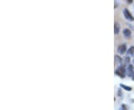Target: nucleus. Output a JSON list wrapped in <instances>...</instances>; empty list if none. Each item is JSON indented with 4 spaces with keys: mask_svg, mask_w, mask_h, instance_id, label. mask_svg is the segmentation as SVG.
Instances as JSON below:
<instances>
[{
    "mask_svg": "<svg viewBox=\"0 0 134 110\" xmlns=\"http://www.w3.org/2000/svg\"><path fill=\"white\" fill-rule=\"evenodd\" d=\"M123 13H124V16H125V17L126 18V19L130 20V21H134V17L131 15V13H130V11H129L128 9L125 8L124 10H123Z\"/></svg>",
    "mask_w": 134,
    "mask_h": 110,
    "instance_id": "obj_3",
    "label": "nucleus"
},
{
    "mask_svg": "<svg viewBox=\"0 0 134 110\" xmlns=\"http://www.w3.org/2000/svg\"><path fill=\"white\" fill-rule=\"evenodd\" d=\"M126 50H127V46H126V45H125V44H122V45H119V48H118V53H119V54H124L125 53Z\"/></svg>",
    "mask_w": 134,
    "mask_h": 110,
    "instance_id": "obj_4",
    "label": "nucleus"
},
{
    "mask_svg": "<svg viewBox=\"0 0 134 110\" xmlns=\"http://www.w3.org/2000/svg\"></svg>",
    "mask_w": 134,
    "mask_h": 110,
    "instance_id": "obj_12",
    "label": "nucleus"
},
{
    "mask_svg": "<svg viewBox=\"0 0 134 110\" xmlns=\"http://www.w3.org/2000/svg\"><path fill=\"white\" fill-rule=\"evenodd\" d=\"M116 74H118L121 77H125L126 75V69L124 66H120L116 70Z\"/></svg>",
    "mask_w": 134,
    "mask_h": 110,
    "instance_id": "obj_1",
    "label": "nucleus"
},
{
    "mask_svg": "<svg viewBox=\"0 0 134 110\" xmlns=\"http://www.w3.org/2000/svg\"><path fill=\"white\" fill-rule=\"evenodd\" d=\"M120 110H123V109H120Z\"/></svg>",
    "mask_w": 134,
    "mask_h": 110,
    "instance_id": "obj_11",
    "label": "nucleus"
},
{
    "mask_svg": "<svg viewBox=\"0 0 134 110\" xmlns=\"http://www.w3.org/2000/svg\"><path fill=\"white\" fill-rule=\"evenodd\" d=\"M126 74H127L128 77H134V67L133 66V65H129V66L127 67Z\"/></svg>",
    "mask_w": 134,
    "mask_h": 110,
    "instance_id": "obj_2",
    "label": "nucleus"
},
{
    "mask_svg": "<svg viewBox=\"0 0 134 110\" xmlns=\"http://www.w3.org/2000/svg\"><path fill=\"white\" fill-rule=\"evenodd\" d=\"M123 34L126 37H129L131 36V31L129 29H125L123 31Z\"/></svg>",
    "mask_w": 134,
    "mask_h": 110,
    "instance_id": "obj_6",
    "label": "nucleus"
},
{
    "mask_svg": "<svg viewBox=\"0 0 134 110\" xmlns=\"http://www.w3.org/2000/svg\"><path fill=\"white\" fill-rule=\"evenodd\" d=\"M115 58L117 60L116 61H117V63H122V58L120 57H119V56H116L115 57Z\"/></svg>",
    "mask_w": 134,
    "mask_h": 110,
    "instance_id": "obj_9",
    "label": "nucleus"
},
{
    "mask_svg": "<svg viewBox=\"0 0 134 110\" xmlns=\"http://www.w3.org/2000/svg\"><path fill=\"white\" fill-rule=\"evenodd\" d=\"M128 54L131 55V56H134V46H131L128 51Z\"/></svg>",
    "mask_w": 134,
    "mask_h": 110,
    "instance_id": "obj_7",
    "label": "nucleus"
},
{
    "mask_svg": "<svg viewBox=\"0 0 134 110\" xmlns=\"http://www.w3.org/2000/svg\"><path fill=\"white\" fill-rule=\"evenodd\" d=\"M120 31V26L118 23H115V26H114V33L115 34H118L119 33Z\"/></svg>",
    "mask_w": 134,
    "mask_h": 110,
    "instance_id": "obj_5",
    "label": "nucleus"
},
{
    "mask_svg": "<svg viewBox=\"0 0 134 110\" xmlns=\"http://www.w3.org/2000/svg\"><path fill=\"white\" fill-rule=\"evenodd\" d=\"M120 86L122 87L124 89H125V90H127V91H129V92L132 90V88H131V87L128 86H125V85H124V84H120Z\"/></svg>",
    "mask_w": 134,
    "mask_h": 110,
    "instance_id": "obj_8",
    "label": "nucleus"
},
{
    "mask_svg": "<svg viewBox=\"0 0 134 110\" xmlns=\"http://www.w3.org/2000/svg\"><path fill=\"white\" fill-rule=\"evenodd\" d=\"M129 62H130V58L128 57H125V63H129Z\"/></svg>",
    "mask_w": 134,
    "mask_h": 110,
    "instance_id": "obj_10",
    "label": "nucleus"
}]
</instances>
